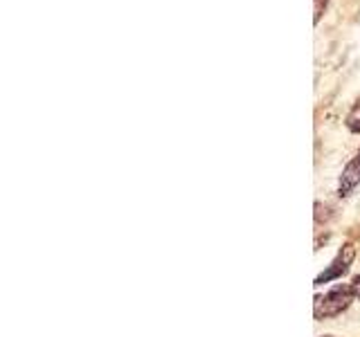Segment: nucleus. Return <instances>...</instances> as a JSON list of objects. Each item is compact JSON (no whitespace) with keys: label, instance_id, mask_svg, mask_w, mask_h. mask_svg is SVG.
<instances>
[{"label":"nucleus","instance_id":"obj_1","mask_svg":"<svg viewBox=\"0 0 360 337\" xmlns=\"http://www.w3.org/2000/svg\"><path fill=\"white\" fill-rule=\"evenodd\" d=\"M354 297L356 295L352 290V284L349 286L338 284L333 290L326 292L324 297H315V306H313L315 319H326V317H335V315H340L342 310L349 308V303H352Z\"/></svg>","mask_w":360,"mask_h":337},{"label":"nucleus","instance_id":"obj_2","mask_svg":"<svg viewBox=\"0 0 360 337\" xmlns=\"http://www.w3.org/2000/svg\"><path fill=\"white\" fill-rule=\"evenodd\" d=\"M354 256H356L354 245H345L342 250L338 252V256L331 261V265H326L324 272L318 275V279H315V286H324V284H329V281L340 279L342 275H347L349 265H352V261H354Z\"/></svg>","mask_w":360,"mask_h":337},{"label":"nucleus","instance_id":"obj_3","mask_svg":"<svg viewBox=\"0 0 360 337\" xmlns=\"http://www.w3.org/2000/svg\"><path fill=\"white\" fill-rule=\"evenodd\" d=\"M358 185H360V151L356 153V157H352V162L345 166V171L340 176V185H338V194L349 196Z\"/></svg>","mask_w":360,"mask_h":337},{"label":"nucleus","instance_id":"obj_4","mask_svg":"<svg viewBox=\"0 0 360 337\" xmlns=\"http://www.w3.org/2000/svg\"><path fill=\"white\" fill-rule=\"evenodd\" d=\"M347 128L352 133H360V101L352 108V112L347 115Z\"/></svg>","mask_w":360,"mask_h":337},{"label":"nucleus","instance_id":"obj_5","mask_svg":"<svg viewBox=\"0 0 360 337\" xmlns=\"http://www.w3.org/2000/svg\"><path fill=\"white\" fill-rule=\"evenodd\" d=\"M326 5H329V0H313V20H315V25L320 22V18H322V14H324V9H326Z\"/></svg>","mask_w":360,"mask_h":337},{"label":"nucleus","instance_id":"obj_6","mask_svg":"<svg viewBox=\"0 0 360 337\" xmlns=\"http://www.w3.org/2000/svg\"><path fill=\"white\" fill-rule=\"evenodd\" d=\"M352 290H354V295H356V297L360 299V275H358V277H356V279L352 281Z\"/></svg>","mask_w":360,"mask_h":337}]
</instances>
